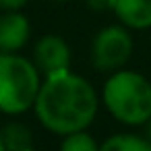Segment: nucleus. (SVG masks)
Segmentation results:
<instances>
[{
	"instance_id": "f257e3e1",
	"label": "nucleus",
	"mask_w": 151,
	"mask_h": 151,
	"mask_svg": "<svg viewBox=\"0 0 151 151\" xmlns=\"http://www.w3.org/2000/svg\"><path fill=\"white\" fill-rule=\"evenodd\" d=\"M35 112L42 124L58 134L83 130L97 112V97L93 87L68 70L50 75L40 87Z\"/></svg>"
},
{
	"instance_id": "f03ea898",
	"label": "nucleus",
	"mask_w": 151,
	"mask_h": 151,
	"mask_svg": "<svg viewBox=\"0 0 151 151\" xmlns=\"http://www.w3.org/2000/svg\"><path fill=\"white\" fill-rule=\"evenodd\" d=\"M108 110L126 124H143L151 118V85L137 73H116L104 89Z\"/></svg>"
},
{
	"instance_id": "7ed1b4c3",
	"label": "nucleus",
	"mask_w": 151,
	"mask_h": 151,
	"mask_svg": "<svg viewBox=\"0 0 151 151\" xmlns=\"http://www.w3.org/2000/svg\"><path fill=\"white\" fill-rule=\"evenodd\" d=\"M37 66L27 58L11 54H0V110L6 114L25 112L35 104L40 93Z\"/></svg>"
},
{
	"instance_id": "20e7f679",
	"label": "nucleus",
	"mask_w": 151,
	"mask_h": 151,
	"mask_svg": "<svg viewBox=\"0 0 151 151\" xmlns=\"http://www.w3.org/2000/svg\"><path fill=\"white\" fill-rule=\"evenodd\" d=\"M132 52L130 35L120 27L104 29L93 42V64L99 70L120 68Z\"/></svg>"
},
{
	"instance_id": "39448f33",
	"label": "nucleus",
	"mask_w": 151,
	"mask_h": 151,
	"mask_svg": "<svg viewBox=\"0 0 151 151\" xmlns=\"http://www.w3.org/2000/svg\"><path fill=\"white\" fill-rule=\"evenodd\" d=\"M33 58H35L37 70H42L46 77L64 73V70H68V64H70L68 46L56 35L42 37L33 50Z\"/></svg>"
},
{
	"instance_id": "423d86ee",
	"label": "nucleus",
	"mask_w": 151,
	"mask_h": 151,
	"mask_svg": "<svg viewBox=\"0 0 151 151\" xmlns=\"http://www.w3.org/2000/svg\"><path fill=\"white\" fill-rule=\"evenodd\" d=\"M29 37V23L19 13L0 17V54H11L25 46Z\"/></svg>"
},
{
	"instance_id": "0eeeda50",
	"label": "nucleus",
	"mask_w": 151,
	"mask_h": 151,
	"mask_svg": "<svg viewBox=\"0 0 151 151\" xmlns=\"http://www.w3.org/2000/svg\"><path fill=\"white\" fill-rule=\"evenodd\" d=\"M114 11L128 27H151V0H114Z\"/></svg>"
},
{
	"instance_id": "6e6552de",
	"label": "nucleus",
	"mask_w": 151,
	"mask_h": 151,
	"mask_svg": "<svg viewBox=\"0 0 151 151\" xmlns=\"http://www.w3.org/2000/svg\"><path fill=\"white\" fill-rule=\"evenodd\" d=\"M0 134H2L4 149L27 151V149L33 147V143H31V132H29V128H25L23 124H9Z\"/></svg>"
},
{
	"instance_id": "1a4fd4ad",
	"label": "nucleus",
	"mask_w": 151,
	"mask_h": 151,
	"mask_svg": "<svg viewBox=\"0 0 151 151\" xmlns=\"http://www.w3.org/2000/svg\"><path fill=\"white\" fill-rule=\"evenodd\" d=\"M104 151H149L151 149V141L139 139L134 134H118L108 139L101 145Z\"/></svg>"
},
{
	"instance_id": "9d476101",
	"label": "nucleus",
	"mask_w": 151,
	"mask_h": 151,
	"mask_svg": "<svg viewBox=\"0 0 151 151\" xmlns=\"http://www.w3.org/2000/svg\"><path fill=\"white\" fill-rule=\"evenodd\" d=\"M62 149L64 151H95L97 145L89 134L77 130V132H70L68 139L62 141Z\"/></svg>"
},
{
	"instance_id": "9b49d317",
	"label": "nucleus",
	"mask_w": 151,
	"mask_h": 151,
	"mask_svg": "<svg viewBox=\"0 0 151 151\" xmlns=\"http://www.w3.org/2000/svg\"><path fill=\"white\" fill-rule=\"evenodd\" d=\"M27 0H0V9H6V11H15L21 9Z\"/></svg>"
},
{
	"instance_id": "f8f14e48",
	"label": "nucleus",
	"mask_w": 151,
	"mask_h": 151,
	"mask_svg": "<svg viewBox=\"0 0 151 151\" xmlns=\"http://www.w3.org/2000/svg\"><path fill=\"white\" fill-rule=\"evenodd\" d=\"M87 2H89L91 9H97V11H101V9H114V0H87Z\"/></svg>"
},
{
	"instance_id": "ddd939ff",
	"label": "nucleus",
	"mask_w": 151,
	"mask_h": 151,
	"mask_svg": "<svg viewBox=\"0 0 151 151\" xmlns=\"http://www.w3.org/2000/svg\"><path fill=\"white\" fill-rule=\"evenodd\" d=\"M4 149V143H2V134H0V151Z\"/></svg>"
}]
</instances>
